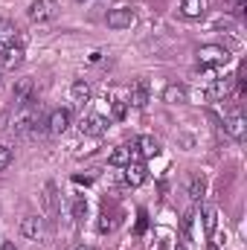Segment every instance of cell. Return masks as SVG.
<instances>
[{"label": "cell", "instance_id": "1", "mask_svg": "<svg viewBox=\"0 0 247 250\" xmlns=\"http://www.w3.org/2000/svg\"><path fill=\"white\" fill-rule=\"evenodd\" d=\"M227 62H230V53L221 44H204L198 50V64L201 67H221V64H227Z\"/></svg>", "mask_w": 247, "mask_h": 250}, {"label": "cell", "instance_id": "2", "mask_svg": "<svg viewBox=\"0 0 247 250\" xmlns=\"http://www.w3.org/2000/svg\"><path fill=\"white\" fill-rule=\"evenodd\" d=\"M59 18V3L56 0H32L29 6V21L32 23H50Z\"/></svg>", "mask_w": 247, "mask_h": 250}, {"label": "cell", "instance_id": "3", "mask_svg": "<svg viewBox=\"0 0 247 250\" xmlns=\"http://www.w3.org/2000/svg\"><path fill=\"white\" fill-rule=\"evenodd\" d=\"M12 99H15V108L32 105L35 102V82L32 79H18L15 87H12Z\"/></svg>", "mask_w": 247, "mask_h": 250}, {"label": "cell", "instance_id": "4", "mask_svg": "<svg viewBox=\"0 0 247 250\" xmlns=\"http://www.w3.org/2000/svg\"><path fill=\"white\" fill-rule=\"evenodd\" d=\"M134 21H137V15H134V9H128V6H120V9H111L108 12V29H131L134 26Z\"/></svg>", "mask_w": 247, "mask_h": 250}, {"label": "cell", "instance_id": "5", "mask_svg": "<svg viewBox=\"0 0 247 250\" xmlns=\"http://www.w3.org/2000/svg\"><path fill=\"white\" fill-rule=\"evenodd\" d=\"M123 169H125V184H128V187H143V184L148 181V169H145L140 160H131Z\"/></svg>", "mask_w": 247, "mask_h": 250}, {"label": "cell", "instance_id": "6", "mask_svg": "<svg viewBox=\"0 0 247 250\" xmlns=\"http://www.w3.org/2000/svg\"><path fill=\"white\" fill-rule=\"evenodd\" d=\"M108 131V117L102 114H90L87 120H82V134L84 137H102Z\"/></svg>", "mask_w": 247, "mask_h": 250}, {"label": "cell", "instance_id": "7", "mask_svg": "<svg viewBox=\"0 0 247 250\" xmlns=\"http://www.w3.org/2000/svg\"><path fill=\"white\" fill-rule=\"evenodd\" d=\"M21 64H23V47H18V44L3 47V56H0V70H15V67H21Z\"/></svg>", "mask_w": 247, "mask_h": 250}, {"label": "cell", "instance_id": "8", "mask_svg": "<svg viewBox=\"0 0 247 250\" xmlns=\"http://www.w3.org/2000/svg\"><path fill=\"white\" fill-rule=\"evenodd\" d=\"M67 128H70V111L67 108H56L50 114V120H47V131L50 134H64Z\"/></svg>", "mask_w": 247, "mask_h": 250}, {"label": "cell", "instance_id": "9", "mask_svg": "<svg viewBox=\"0 0 247 250\" xmlns=\"http://www.w3.org/2000/svg\"><path fill=\"white\" fill-rule=\"evenodd\" d=\"M131 105L134 108H145L148 105V82L145 79H137L131 84Z\"/></svg>", "mask_w": 247, "mask_h": 250}, {"label": "cell", "instance_id": "10", "mask_svg": "<svg viewBox=\"0 0 247 250\" xmlns=\"http://www.w3.org/2000/svg\"><path fill=\"white\" fill-rule=\"evenodd\" d=\"M90 84L84 82V79H76L73 84H70V99L76 102V105H84V102H90Z\"/></svg>", "mask_w": 247, "mask_h": 250}, {"label": "cell", "instance_id": "11", "mask_svg": "<svg viewBox=\"0 0 247 250\" xmlns=\"http://www.w3.org/2000/svg\"><path fill=\"white\" fill-rule=\"evenodd\" d=\"M157 151H160V143L154 137H148V134L134 143V154H140V157H154Z\"/></svg>", "mask_w": 247, "mask_h": 250}, {"label": "cell", "instance_id": "12", "mask_svg": "<svg viewBox=\"0 0 247 250\" xmlns=\"http://www.w3.org/2000/svg\"><path fill=\"white\" fill-rule=\"evenodd\" d=\"M134 157H137V154H134V146H117V148L111 151L108 163H111V166H120V169H123V166H128V163H131Z\"/></svg>", "mask_w": 247, "mask_h": 250}, {"label": "cell", "instance_id": "13", "mask_svg": "<svg viewBox=\"0 0 247 250\" xmlns=\"http://www.w3.org/2000/svg\"><path fill=\"white\" fill-rule=\"evenodd\" d=\"M163 102H169V105H181V102H186V87L178 84V82L166 84V87H163Z\"/></svg>", "mask_w": 247, "mask_h": 250}, {"label": "cell", "instance_id": "14", "mask_svg": "<svg viewBox=\"0 0 247 250\" xmlns=\"http://www.w3.org/2000/svg\"><path fill=\"white\" fill-rule=\"evenodd\" d=\"M21 236L38 242V236H41V218H38V215H26V218L21 221Z\"/></svg>", "mask_w": 247, "mask_h": 250}, {"label": "cell", "instance_id": "15", "mask_svg": "<svg viewBox=\"0 0 247 250\" xmlns=\"http://www.w3.org/2000/svg\"><path fill=\"white\" fill-rule=\"evenodd\" d=\"M230 90H233V79H230V76L215 79V82H212V87H209V99H227V96H230Z\"/></svg>", "mask_w": 247, "mask_h": 250}, {"label": "cell", "instance_id": "16", "mask_svg": "<svg viewBox=\"0 0 247 250\" xmlns=\"http://www.w3.org/2000/svg\"><path fill=\"white\" fill-rule=\"evenodd\" d=\"M201 218H204V230L212 236V233H215V227H218V209H215L212 204H204V209H201Z\"/></svg>", "mask_w": 247, "mask_h": 250}, {"label": "cell", "instance_id": "17", "mask_svg": "<svg viewBox=\"0 0 247 250\" xmlns=\"http://www.w3.org/2000/svg\"><path fill=\"white\" fill-rule=\"evenodd\" d=\"M227 134L233 137V140H245L247 137V123H245V117H230V123H227Z\"/></svg>", "mask_w": 247, "mask_h": 250}, {"label": "cell", "instance_id": "18", "mask_svg": "<svg viewBox=\"0 0 247 250\" xmlns=\"http://www.w3.org/2000/svg\"><path fill=\"white\" fill-rule=\"evenodd\" d=\"M181 12L186 18H201L206 12V0H184L181 3Z\"/></svg>", "mask_w": 247, "mask_h": 250}, {"label": "cell", "instance_id": "19", "mask_svg": "<svg viewBox=\"0 0 247 250\" xmlns=\"http://www.w3.org/2000/svg\"><path fill=\"white\" fill-rule=\"evenodd\" d=\"M44 209H47L50 218L59 212V207H56V184H47L44 187Z\"/></svg>", "mask_w": 247, "mask_h": 250}, {"label": "cell", "instance_id": "20", "mask_svg": "<svg viewBox=\"0 0 247 250\" xmlns=\"http://www.w3.org/2000/svg\"><path fill=\"white\" fill-rule=\"evenodd\" d=\"M204 192H206V181H204L201 175H195V178L189 181V195H192L195 201H201V198H204Z\"/></svg>", "mask_w": 247, "mask_h": 250}, {"label": "cell", "instance_id": "21", "mask_svg": "<svg viewBox=\"0 0 247 250\" xmlns=\"http://www.w3.org/2000/svg\"><path fill=\"white\" fill-rule=\"evenodd\" d=\"M125 114H128V102H123V99H114L111 102V120H125Z\"/></svg>", "mask_w": 247, "mask_h": 250}, {"label": "cell", "instance_id": "22", "mask_svg": "<svg viewBox=\"0 0 247 250\" xmlns=\"http://www.w3.org/2000/svg\"><path fill=\"white\" fill-rule=\"evenodd\" d=\"M15 32H18V29H12V23H0V50L12 44V38H15Z\"/></svg>", "mask_w": 247, "mask_h": 250}, {"label": "cell", "instance_id": "23", "mask_svg": "<svg viewBox=\"0 0 247 250\" xmlns=\"http://www.w3.org/2000/svg\"><path fill=\"white\" fill-rule=\"evenodd\" d=\"M9 163H12V148L0 143V172H3V169H6Z\"/></svg>", "mask_w": 247, "mask_h": 250}, {"label": "cell", "instance_id": "24", "mask_svg": "<svg viewBox=\"0 0 247 250\" xmlns=\"http://www.w3.org/2000/svg\"><path fill=\"white\" fill-rule=\"evenodd\" d=\"M108 230H111V218L102 215V218H99V233H108Z\"/></svg>", "mask_w": 247, "mask_h": 250}, {"label": "cell", "instance_id": "25", "mask_svg": "<svg viewBox=\"0 0 247 250\" xmlns=\"http://www.w3.org/2000/svg\"><path fill=\"white\" fill-rule=\"evenodd\" d=\"M84 212H87V204L84 201H76V218H82Z\"/></svg>", "mask_w": 247, "mask_h": 250}, {"label": "cell", "instance_id": "26", "mask_svg": "<svg viewBox=\"0 0 247 250\" xmlns=\"http://www.w3.org/2000/svg\"><path fill=\"white\" fill-rule=\"evenodd\" d=\"M145 224H148V221H145V212H140V221H137V233H143V230H145Z\"/></svg>", "mask_w": 247, "mask_h": 250}, {"label": "cell", "instance_id": "27", "mask_svg": "<svg viewBox=\"0 0 247 250\" xmlns=\"http://www.w3.org/2000/svg\"><path fill=\"white\" fill-rule=\"evenodd\" d=\"M227 3H230L233 9H245V0H227Z\"/></svg>", "mask_w": 247, "mask_h": 250}, {"label": "cell", "instance_id": "28", "mask_svg": "<svg viewBox=\"0 0 247 250\" xmlns=\"http://www.w3.org/2000/svg\"><path fill=\"white\" fill-rule=\"evenodd\" d=\"M0 250H18V248H15L12 242H3V245H0Z\"/></svg>", "mask_w": 247, "mask_h": 250}, {"label": "cell", "instance_id": "29", "mask_svg": "<svg viewBox=\"0 0 247 250\" xmlns=\"http://www.w3.org/2000/svg\"><path fill=\"white\" fill-rule=\"evenodd\" d=\"M73 250H93L90 245H79V248H73Z\"/></svg>", "mask_w": 247, "mask_h": 250}, {"label": "cell", "instance_id": "30", "mask_svg": "<svg viewBox=\"0 0 247 250\" xmlns=\"http://www.w3.org/2000/svg\"><path fill=\"white\" fill-rule=\"evenodd\" d=\"M206 250H218V245H209V248H206Z\"/></svg>", "mask_w": 247, "mask_h": 250}, {"label": "cell", "instance_id": "31", "mask_svg": "<svg viewBox=\"0 0 247 250\" xmlns=\"http://www.w3.org/2000/svg\"><path fill=\"white\" fill-rule=\"evenodd\" d=\"M0 84H3V70H0Z\"/></svg>", "mask_w": 247, "mask_h": 250}, {"label": "cell", "instance_id": "32", "mask_svg": "<svg viewBox=\"0 0 247 250\" xmlns=\"http://www.w3.org/2000/svg\"><path fill=\"white\" fill-rule=\"evenodd\" d=\"M175 250H184V245H178V248H175Z\"/></svg>", "mask_w": 247, "mask_h": 250}]
</instances>
